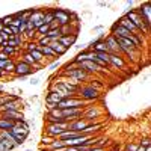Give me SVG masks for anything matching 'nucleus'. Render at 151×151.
I'll return each mask as SVG.
<instances>
[{
    "mask_svg": "<svg viewBox=\"0 0 151 151\" xmlns=\"http://www.w3.org/2000/svg\"><path fill=\"white\" fill-rule=\"evenodd\" d=\"M50 41H58L60 38V32H59V27H55V29H50L45 35Z\"/></svg>",
    "mask_w": 151,
    "mask_h": 151,
    "instance_id": "bb28decb",
    "label": "nucleus"
},
{
    "mask_svg": "<svg viewBox=\"0 0 151 151\" xmlns=\"http://www.w3.org/2000/svg\"><path fill=\"white\" fill-rule=\"evenodd\" d=\"M104 42H106V45H107L109 53H116V55H121V48H119V45H118L116 40H115V38H113L112 35H107V36L104 38ZM121 56H122V55H121Z\"/></svg>",
    "mask_w": 151,
    "mask_h": 151,
    "instance_id": "6ab92c4d",
    "label": "nucleus"
},
{
    "mask_svg": "<svg viewBox=\"0 0 151 151\" xmlns=\"http://www.w3.org/2000/svg\"><path fill=\"white\" fill-rule=\"evenodd\" d=\"M124 15H125V17H127V18L134 24V27H136L137 30H139V33H141V35H147V36L150 35V27H148L147 24L142 21V18H141L139 15H137L136 9H130V11H127Z\"/></svg>",
    "mask_w": 151,
    "mask_h": 151,
    "instance_id": "20e7f679",
    "label": "nucleus"
},
{
    "mask_svg": "<svg viewBox=\"0 0 151 151\" xmlns=\"http://www.w3.org/2000/svg\"><path fill=\"white\" fill-rule=\"evenodd\" d=\"M53 21H55L53 9H45V11H44V23H45V24H52Z\"/></svg>",
    "mask_w": 151,
    "mask_h": 151,
    "instance_id": "c85d7f7f",
    "label": "nucleus"
},
{
    "mask_svg": "<svg viewBox=\"0 0 151 151\" xmlns=\"http://www.w3.org/2000/svg\"><path fill=\"white\" fill-rule=\"evenodd\" d=\"M86 106H88V103L83 101L82 98H79L77 95L67 97L58 103V109H60V110H64V109H85Z\"/></svg>",
    "mask_w": 151,
    "mask_h": 151,
    "instance_id": "f03ea898",
    "label": "nucleus"
},
{
    "mask_svg": "<svg viewBox=\"0 0 151 151\" xmlns=\"http://www.w3.org/2000/svg\"><path fill=\"white\" fill-rule=\"evenodd\" d=\"M94 55V52H91V50H88V48H85V50H82V52L74 58V64H80V62H85V60H91V56Z\"/></svg>",
    "mask_w": 151,
    "mask_h": 151,
    "instance_id": "412c9836",
    "label": "nucleus"
},
{
    "mask_svg": "<svg viewBox=\"0 0 151 151\" xmlns=\"http://www.w3.org/2000/svg\"><path fill=\"white\" fill-rule=\"evenodd\" d=\"M15 122L12 121H8V119H2L0 118V132H9L12 127H14Z\"/></svg>",
    "mask_w": 151,
    "mask_h": 151,
    "instance_id": "cd10ccee",
    "label": "nucleus"
},
{
    "mask_svg": "<svg viewBox=\"0 0 151 151\" xmlns=\"http://www.w3.org/2000/svg\"><path fill=\"white\" fill-rule=\"evenodd\" d=\"M139 145H141V147H144V148L150 147V145H151V141H150V137H145V139H142Z\"/></svg>",
    "mask_w": 151,
    "mask_h": 151,
    "instance_id": "e433bc0d",
    "label": "nucleus"
},
{
    "mask_svg": "<svg viewBox=\"0 0 151 151\" xmlns=\"http://www.w3.org/2000/svg\"><path fill=\"white\" fill-rule=\"evenodd\" d=\"M2 30H3V26H2V23H0V35H2Z\"/></svg>",
    "mask_w": 151,
    "mask_h": 151,
    "instance_id": "c03bdc74",
    "label": "nucleus"
},
{
    "mask_svg": "<svg viewBox=\"0 0 151 151\" xmlns=\"http://www.w3.org/2000/svg\"><path fill=\"white\" fill-rule=\"evenodd\" d=\"M0 118L12 121V122H18L24 119V115L21 110H0Z\"/></svg>",
    "mask_w": 151,
    "mask_h": 151,
    "instance_id": "9d476101",
    "label": "nucleus"
},
{
    "mask_svg": "<svg viewBox=\"0 0 151 151\" xmlns=\"http://www.w3.org/2000/svg\"><path fill=\"white\" fill-rule=\"evenodd\" d=\"M136 12H137V15L142 18V21L147 24V26L151 27V3L147 2V3L141 5L139 8L136 9Z\"/></svg>",
    "mask_w": 151,
    "mask_h": 151,
    "instance_id": "6e6552de",
    "label": "nucleus"
},
{
    "mask_svg": "<svg viewBox=\"0 0 151 151\" xmlns=\"http://www.w3.org/2000/svg\"><path fill=\"white\" fill-rule=\"evenodd\" d=\"M9 133H11V136H12V139L15 141V144L20 147V145H23L24 142H26L27 136H29V133H30V127H29L27 121L23 119V121L15 122L14 127L9 130Z\"/></svg>",
    "mask_w": 151,
    "mask_h": 151,
    "instance_id": "f257e3e1",
    "label": "nucleus"
},
{
    "mask_svg": "<svg viewBox=\"0 0 151 151\" xmlns=\"http://www.w3.org/2000/svg\"><path fill=\"white\" fill-rule=\"evenodd\" d=\"M82 112L83 109H64L62 110V116L67 122H73L76 119H80L82 118Z\"/></svg>",
    "mask_w": 151,
    "mask_h": 151,
    "instance_id": "f8f14e48",
    "label": "nucleus"
},
{
    "mask_svg": "<svg viewBox=\"0 0 151 151\" xmlns=\"http://www.w3.org/2000/svg\"><path fill=\"white\" fill-rule=\"evenodd\" d=\"M0 23H2V26H11V23H12V15H6L3 18H0Z\"/></svg>",
    "mask_w": 151,
    "mask_h": 151,
    "instance_id": "2f4dec72",
    "label": "nucleus"
},
{
    "mask_svg": "<svg viewBox=\"0 0 151 151\" xmlns=\"http://www.w3.org/2000/svg\"><path fill=\"white\" fill-rule=\"evenodd\" d=\"M12 58H9L8 55H5L3 52H0V60H3V62H8V60H11Z\"/></svg>",
    "mask_w": 151,
    "mask_h": 151,
    "instance_id": "4c0bfd02",
    "label": "nucleus"
},
{
    "mask_svg": "<svg viewBox=\"0 0 151 151\" xmlns=\"http://www.w3.org/2000/svg\"><path fill=\"white\" fill-rule=\"evenodd\" d=\"M109 65L115 67L118 70H124L125 68V60L121 55H116V53H109Z\"/></svg>",
    "mask_w": 151,
    "mask_h": 151,
    "instance_id": "f3484780",
    "label": "nucleus"
},
{
    "mask_svg": "<svg viewBox=\"0 0 151 151\" xmlns=\"http://www.w3.org/2000/svg\"><path fill=\"white\" fill-rule=\"evenodd\" d=\"M98 5H100V6H101V8H104V6H109V5H107V3H104V2H100Z\"/></svg>",
    "mask_w": 151,
    "mask_h": 151,
    "instance_id": "79ce46f5",
    "label": "nucleus"
},
{
    "mask_svg": "<svg viewBox=\"0 0 151 151\" xmlns=\"http://www.w3.org/2000/svg\"><path fill=\"white\" fill-rule=\"evenodd\" d=\"M26 26H27V23L21 20V24H20V26H18V33H20L21 36L24 35V32H26Z\"/></svg>",
    "mask_w": 151,
    "mask_h": 151,
    "instance_id": "f704fd0d",
    "label": "nucleus"
},
{
    "mask_svg": "<svg viewBox=\"0 0 151 151\" xmlns=\"http://www.w3.org/2000/svg\"><path fill=\"white\" fill-rule=\"evenodd\" d=\"M103 109H100L98 106H86L82 112V119H86L89 124L95 122L98 118H101Z\"/></svg>",
    "mask_w": 151,
    "mask_h": 151,
    "instance_id": "0eeeda50",
    "label": "nucleus"
},
{
    "mask_svg": "<svg viewBox=\"0 0 151 151\" xmlns=\"http://www.w3.org/2000/svg\"><path fill=\"white\" fill-rule=\"evenodd\" d=\"M23 106L21 103V98L20 100H14V101H6L2 107H0V110H20Z\"/></svg>",
    "mask_w": 151,
    "mask_h": 151,
    "instance_id": "b1692460",
    "label": "nucleus"
},
{
    "mask_svg": "<svg viewBox=\"0 0 151 151\" xmlns=\"http://www.w3.org/2000/svg\"><path fill=\"white\" fill-rule=\"evenodd\" d=\"M48 47L53 50V53H55V55H56L58 58L67 53V48H65L64 45H62V44H60L59 41H52V42H50V45H48Z\"/></svg>",
    "mask_w": 151,
    "mask_h": 151,
    "instance_id": "5701e85b",
    "label": "nucleus"
},
{
    "mask_svg": "<svg viewBox=\"0 0 151 151\" xmlns=\"http://www.w3.org/2000/svg\"><path fill=\"white\" fill-rule=\"evenodd\" d=\"M40 82H41V80L38 79V77H33V79H30V82H29V83H30V85H33V86H36V85H40Z\"/></svg>",
    "mask_w": 151,
    "mask_h": 151,
    "instance_id": "ea45409f",
    "label": "nucleus"
},
{
    "mask_svg": "<svg viewBox=\"0 0 151 151\" xmlns=\"http://www.w3.org/2000/svg\"><path fill=\"white\" fill-rule=\"evenodd\" d=\"M89 125V122H88L86 119H76V121H73V122H68V130L70 132H74V133H79V134H82V132Z\"/></svg>",
    "mask_w": 151,
    "mask_h": 151,
    "instance_id": "ddd939ff",
    "label": "nucleus"
},
{
    "mask_svg": "<svg viewBox=\"0 0 151 151\" xmlns=\"http://www.w3.org/2000/svg\"><path fill=\"white\" fill-rule=\"evenodd\" d=\"M14 74L17 77H27V76L33 74V71H32V67L29 64H26V62H23V60H18V62H15Z\"/></svg>",
    "mask_w": 151,
    "mask_h": 151,
    "instance_id": "9b49d317",
    "label": "nucleus"
},
{
    "mask_svg": "<svg viewBox=\"0 0 151 151\" xmlns=\"http://www.w3.org/2000/svg\"><path fill=\"white\" fill-rule=\"evenodd\" d=\"M53 141H55L53 137H52V136H47V134H44V136L41 137V142H42V145H45V147H48Z\"/></svg>",
    "mask_w": 151,
    "mask_h": 151,
    "instance_id": "473e14b6",
    "label": "nucleus"
},
{
    "mask_svg": "<svg viewBox=\"0 0 151 151\" xmlns=\"http://www.w3.org/2000/svg\"><path fill=\"white\" fill-rule=\"evenodd\" d=\"M0 144L5 148V151H12L15 150L18 145L15 144V141L12 139V136L9 132H0Z\"/></svg>",
    "mask_w": 151,
    "mask_h": 151,
    "instance_id": "1a4fd4ad",
    "label": "nucleus"
},
{
    "mask_svg": "<svg viewBox=\"0 0 151 151\" xmlns=\"http://www.w3.org/2000/svg\"><path fill=\"white\" fill-rule=\"evenodd\" d=\"M86 74H98V73H101L103 70L100 68V67H97L94 62H91V60H85V62H80V64H77Z\"/></svg>",
    "mask_w": 151,
    "mask_h": 151,
    "instance_id": "dca6fc26",
    "label": "nucleus"
},
{
    "mask_svg": "<svg viewBox=\"0 0 151 151\" xmlns=\"http://www.w3.org/2000/svg\"><path fill=\"white\" fill-rule=\"evenodd\" d=\"M0 52H3V53H5V55H8L9 58H12V56H14V55L18 52V50H17V48H14V47L5 45V47H2V48H0Z\"/></svg>",
    "mask_w": 151,
    "mask_h": 151,
    "instance_id": "7c9ffc66",
    "label": "nucleus"
},
{
    "mask_svg": "<svg viewBox=\"0 0 151 151\" xmlns=\"http://www.w3.org/2000/svg\"><path fill=\"white\" fill-rule=\"evenodd\" d=\"M77 95L79 98H82L83 101H94V100H97L100 97V89H97V88H94L92 85H85L79 88V91H77Z\"/></svg>",
    "mask_w": 151,
    "mask_h": 151,
    "instance_id": "7ed1b4c3",
    "label": "nucleus"
},
{
    "mask_svg": "<svg viewBox=\"0 0 151 151\" xmlns=\"http://www.w3.org/2000/svg\"><path fill=\"white\" fill-rule=\"evenodd\" d=\"M67 145H65V142L64 141H59V139H55L52 144H50L47 148L50 150V151H55V150H64Z\"/></svg>",
    "mask_w": 151,
    "mask_h": 151,
    "instance_id": "a878e982",
    "label": "nucleus"
},
{
    "mask_svg": "<svg viewBox=\"0 0 151 151\" xmlns=\"http://www.w3.org/2000/svg\"><path fill=\"white\" fill-rule=\"evenodd\" d=\"M137 147H139L137 144H127L125 145V151H136Z\"/></svg>",
    "mask_w": 151,
    "mask_h": 151,
    "instance_id": "c9c22d12",
    "label": "nucleus"
},
{
    "mask_svg": "<svg viewBox=\"0 0 151 151\" xmlns=\"http://www.w3.org/2000/svg\"><path fill=\"white\" fill-rule=\"evenodd\" d=\"M62 45H64L67 50L73 45H76V42H77V35H68V36H60L58 40Z\"/></svg>",
    "mask_w": 151,
    "mask_h": 151,
    "instance_id": "aec40b11",
    "label": "nucleus"
},
{
    "mask_svg": "<svg viewBox=\"0 0 151 151\" xmlns=\"http://www.w3.org/2000/svg\"><path fill=\"white\" fill-rule=\"evenodd\" d=\"M36 48H38L36 41H30V42H27V47H26V50H24V52L30 53V52H33V50H36Z\"/></svg>",
    "mask_w": 151,
    "mask_h": 151,
    "instance_id": "72a5a7b5",
    "label": "nucleus"
},
{
    "mask_svg": "<svg viewBox=\"0 0 151 151\" xmlns=\"http://www.w3.org/2000/svg\"><path fill=\"white\" fill-rule=\"evenodd\" d=\"M29 21L35 26V29H38V27H41L42 24H45L44 23V9H33V14H32Z\"/></svg>",
    "mask_w": 151,
    "mask_h": 151,
    "instance_id": "2eb2a0df",
    "label": "nucleus"
},
{
    "mask_svg": "<svg viewBox=\"0 0 151 151\" xmlns=\"http://www.w3.org/2000/svg\"><path fill=\"white\" fill-rule=\"evenodd\" d=\"M14 71H15V62L11 59L6 64V67L3 68V73H5V76H8V74H14Z\"/></svg>",
    "mask_w": 151,
    "mask_h": 151,
    "instance_id": "c756f323",
    "label": "nucleus"
},
{
    "mask_svg": "<svg viewBox=\"0 0 151 151\" xmlns=\"http://www.w3.org/2000/svg\"><path fill=\"white\" fill-rule=\"evenodd\" d=\"M45 119H47V122H67L64 119V116H62V110L58 109V107L48 110L47 115H45Z\"/></svg>",
    "mask_w": 151,
    "mask_h": 151,
    "instance_id": "4468645a",
    "label": "nucleus"
},
{
    "mask_svg": "<svg viewBox=\"0 0 151 151\" xmlns=\"http://www.w3.org/2000/svg\"><path fill=\"white\" fill-rule=\"evenodd\" d=\"M52 71H55L56 68H59V60H55V62H52V64H50V67H48Z\"/></svg>",
    "mask_w": 151,
    "mask_h": 151,
    "instance_id": "58836bf2",
    "label": "nucleus"
},
{
    "mask_svg": "<svg viewBox=\"0 0 151 151\" xmlns=\"http://www.w3.org/2000/svg\"><path fill=\"white\" fill-rule=\"evenodd\" d=\"M65 97L62 95L60 92H58V91H53V89H50V92H48V95H47V98H45V103H53V104H58L60 100H64Z\"/></svg>",
    "mask_w": 151,
    "mask_h": 151,
    "instance_id": "4be33fe9",
    "label": "nucleus"
},
{
    "mask_svg": "<svg viewBox=\"0 0 151 151\" xmlns=\"http://www.w3.org/2000/svg\"><path fill=\"white\" fill-rule=\"evenodd\" d=\"M125 5H129V6H133V2H130V0H127V2H125Z\"/></svg>",
    "mask_w": 151,
    "mask_h": 151,
    "instance_id": "37998d69",
    "label": "nucleus"
},
{
    "mask_svg": "<svg viewBox=\"0 0 151 151\" xmlns=\"http://www.w3.org/2000/svg\"><path fill=\"white\" fill-rule=\"evenodd\" d=\"M30 56H32V59L35 60V64H41V65H44V56L41 55V52H40V50H33V52H30L29 53Z\"/></svg>",
    "mask_w": 151,
    "mask_h": 151,
    "instance_id": "393cba45",
    "label": "nucleus"
},
{
    "mask_svg": "<svg viewBox=\"0 0 151 151\" xmlns=\"http://www.w3.org/2000/svg\"><path fill=\"white\" fill-rule=\"evenodd\" d=\"M67 130H68V122H47L45 125V134L52 136L53 139H58Z\"/></svg>",
    "mask_w": 151,
    "mask_h": 151,
    "instance_id": "39448f33",
    "label": "nucleus"
},
{
    "mask_svg": "<svg viewBox=\"0 0 151 151\" xmlns=\"http://www.w3.org/2000/svg\"><path fill=\"white\" fill-rule=\"evenodd\" d=\"M53 15H55V21L58 23V26H67V24H71L73 20V12L68 9H62V8H56L53 9Z\"/></svg>",
    "mask_w": 151,
    "mask_h": 151,
    "instance_id": "423d86ee",
    "label": "nucleus"
},
{
    "mask_svg": "<svg viewBox=\"0 0 151 151\" xmlns=\"http://www.w3.org/2000/svg\"><path fill=\"white\" fill-rule=\"evenodd\" d=\"M116 23L119 24L121 27H124L125 30H129L132 35H141V33H139V30H137V29L134 27V24H133V23H132L127 17H125V15H122V17H121Z\"/></svg>",
    "mask_w": 151,
    "mask_h": 151,
    "instance_id": "a211bd4d",
    "label": "nucleus"
},
{
    "mask_svg": "<svg viewBox=\"0 0 151 151\" xmlns=\"http://www.w3.org/2000/svg\"><path fill=\"white\" fill-rule=\"evenodd\" d=\"M24 151H32V150H24Z\"/></svg>",
    "mask_w": 151,
    "mask_h": 151,
    "instance_id": "a18cd8bd",
    "label": "nucleus"
},
{
    "mask_svg": "<svg viewBox=\"0 0 151 151\" xmlns=\"http://www.w3.org/2000/svg\"><path fill=\"white\" fill-rule=\"evenodd\" d=\"M101 30H103V26H95L92 29V32H101Z\"/></svg>",
    "mask_w": 151,
    "mask_h": 151,
    "instance_id": "a19ab883",
    "label": "nucleus"
}]
</instances>
